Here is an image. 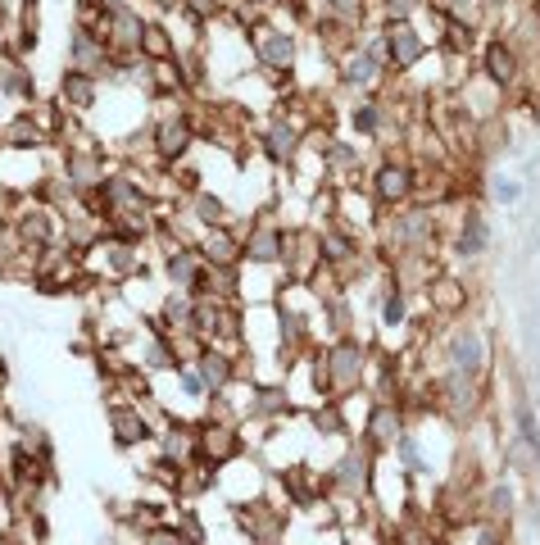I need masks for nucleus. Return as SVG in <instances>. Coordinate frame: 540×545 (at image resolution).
I'll return each mask as SVG.
<instances>
[{
  "label": "nucleus",
  "instance_id": "obj_35",
  "mask_svg": "<svg viewBox=\"0 0 540 545\" xmlns=\"http://www.w3.org/2000/svg\"><path fill=\"white\" fill-rule=\"evenodd\" d=\"M323 159L332 164V169H354V164H359L354 146H345V141H327V146H323Z\"/></svg>",
  "mask_w": 540,
  "mask_h": 545
},
{
  "label": "nucleus",
  "instance_id": "obj_2",
  "mask_svg": "<svg viewBox=\"0 0 540 545\" xmlns=\"http://www.w3.org/2000/svg\"><path fill=\"white\" fill-rule=\"evenodd\" d=\"M246 41H250V50H255V60L273 73H291L295 60H300V37H295L291 28H277V23L250 19Z\"/></svg>",
  "mask_w": 540,
  "mask_h": 545
},
{
  "label": "nucleus",
  "instance_id": "obj_26",
  "mask_svg": "<svg viewBox=\"0 0 540 545\" xmlns=\"http://www.w3.org/2000/svg\"><path fill=\"white\" fill-rule=\"evenodd\" d=\"M286 409V387H255L250 396V414L255 418H277Z\"/></svg>",
  "mask_w": 540,
  "mask_h": 545
},
{
  "label": "nucleus",
  "instance_id": "obj_5",
  "mask_svg": "<svg viewBox=\"0 0 540 545\" xmlns=\"http://www.w3.org/2000/svg\"><path fill=\"white\" fill-rule=\"evenodd\" d=\"M482 69H486V78H491L495 87L509 91L513 82H518V46H513L509 37H491L486 41V50H482Z\"/></svg>",
  "mask_w": 540,
  "mask_h": 545
},
{
  "label": "nucleus",
  "instance_id": "obj_29",
  "mask_svg": "<svg viewBox=\"0 0 540 545\" xmlns=\"http://www.w3.org/2000/svg\"><path fill=\"white\" fill-rule=\"evenodd\" d=\"M205 446H209V459H227L236 450V436H232V427H218V423H209L205 427Z\"/></svg>",
  "mask_w": 540,
  "mask_h": 545
},
{
  "label": "nucleus",
  "instance_id": "obj_32",
  "mask_svg": "<svg viewBox=\"0 0 540 545\" xmlns=\"http://www.w3.org/2000/svg\"><path fill=\"white\" fill-rule=\"evenodd\" d=\"M318 250H323V259H350L354 241H345V232H323V237H318Z\"/></svg>",
  "mask_w": 540,
  "mask_h": 545
},
{
  "label": "nucleus",
  "instance_id": "obj_15",
  "mask_svg": "<svg viewBox=\"0 0 540 545\" xmlns=\"http://www.w3.org/2000/svg\"><path fill=\"white\" fill-rule=\"evenodd\" d=\"M200 255H205L209 268H232L236 255H241V241H236L232 232H223V228H209V237L200 241Z\"/></svg>",
  "mask_w": 540,
  "mask_h": 545
},
{
  "label": "nucleus",
  "instance_id": "obj_10",
  "mask_svg": "<svg viewBox=\"0 0 540 545\" xmlns=\"http://www.w3.org/2000/svg\"><path fill=\"white\" fill-rule=\"evenodd\" d=\"M141 60H150V64L177 60V37L164 19H146V28H141Z\"/></svg>",
  "mask_w": 540,
  "mask_h": 545
},
{
  "label": "nucleus",
  "instance_id": "obj_38",
  "mask_svg": "<svg viewBox=\"0 0 540 545\" xmlns=\"http://www.w3.org/2000/svg\"><path fill=\"white\" fill-rule=\"evenodd\" d=\"M318 427H323V432H341V414H336V409H323V414H318Z\"/></svg>",
  "mask_w": 540,
  "mask_h": 545
},
{
  "label": "nucleus",
  "instance_id": "obj_6",
  "mask_svg": "<svg viewBox=\"0 0 540 545\" xmlns=\"http://www.w3.org/2000/svg\"><path fill=\"white\" fill-rule=\"evenodd\" d=\"M445 355H450L454 373H482L486 368V337L477 332V327H463V332H454L450 346H445Z\"/></svg>",
  "mask_w": 540,
  "mask_h": 545
},
{
  "label": "nucleus",
  "instance_id": "obj_30",
  "mask_svg": "<svg viewBox=\"0 0 540 545\" xmlns=\"http://www.w3.org/2000/svg\"><path fill=\"white\" fill-rule=\"evenodd\" d=\"M354 132H364V137H377V132H382V105H377V100H364V105L354 109Z\"/></svg>",
  "mask_w": 540,
  "mask_h": 545
},
{
  "label": "nucleus",
  "instance_id": "obj_13",
  "mask_svg": "<svg viewBox=\"0 0 540 545\" xmlns=\"http://www.w3.org/2000/svg\"><path fill=\"white\" fill-rule=\"evenodd\" d=\"M295 146H300V128H295V123L273 119L264 128V150H268V159H273V164H291Z\"/></svg>",
  "mask_w": 540,
  "mask_h": 545
},
{
  "label": "nucleus",
  "instance_id": "obj_24",
  "mask_svg": "<svg viewBox=\"0 0 540 545\" xmlns=\"http://www.w3.org/2000/svg\"><path fill=\"white\" fill-rule=\"evenodd\" d=\"M368 5H373V0H318V14H327V19H336V23H350V28H359V19H364Z\"/></svg>",
  "mask_w": 540,
  "mask_h": 545
},
{
  "label": "nucleus",
  "instance_id": "obj_23",
  "mask_svg": "<svg viewBox=\"0 0 540 545\" xmlns=\"http://www.w3.org/2000/svg\"><path fill=\"white\" fill-rule=\"evenodd\" d=\"M105 268H109V278H132V273H137V246H128V241H109Z\"/></svg>",
  "mask_w": 540,
  "mask_h": 545
},
{
  "label": "nucleus",
  "instance_id": "obj_12",
  "mask_svg": "<svg viewBox=\"0 0 540 545\" xmlns=\"http://www.w3.org/2000/svg\"><path fill=\"white\" fill-rule=\"evenodd\" d=\"M382 73H386V64H377L373 55H364L359 46H354L350 55L341 60V82H345V87H364L368 91L377 78H382Z\"/></svg>",
  "mask_w": 540,
  "mask_h": 545
},
{
  "label": "nucleus",
  "instance_id": "obj_1",
  "mask_svg": "<svg viewBox=\"0 0 540 545\" xmlns=\"http://www.w3.org/2000/svg\"><path fill=\"white\" fill-rule=\"evenodd\" d=\"M364 364H368V346H359V341H336L323 355L318 387H323L327 396H350V391L364 382Z\"/></svg>",
  "mask_w": 540,
  "mask_h": 545
},
{
  "label": "nucleus",
  "instance_id": "obj_36",
  "mask_svg": "<svg viewBox=\"0 0 540 545\" xmlns=\"http://www.w3.org/2000/svg\"><path fill=\"white\" fill-rule=\"evenodd\" d=\"M382 323H386V327L404 323V296H400V291H391V296L382 300Z\"/></svg>",
  "mask_w": 540,
  "mask_h": 545
},
{
  "label": "nucleus",
  "instance_id": "obj_21",
  "mask_svg": "<svg viewBox=\"0 0 540 545\" xmlns=\"http://www.w3.org/2000/svg\"><path fill=\"white\" fill-rule=\"evenodd\" d=\"M368 482V459L359 455V450H350V455H341V464H336V486L341 491H350V496H359Z\"/></svg>",
  "mask_w": 540,
  "mask_h": 545
},
{
  "label": "nucleus",
  "instance_id": "obj_4",
  "mask_svg": "<svg viewBox=\"0 0 540 545\" xmlns=\"http://www.w3.org/2000/svg\"><path fill=\"white\" fill-rule=\"evenodd\" d=\"M382 32H386V50H391V69L409 73V69L423 64L427 41H423V32L413 28V23H391V28H382Z\"/></svg>",
  "mask_w": 540,
  "mask_h": 545
},
{
  "label": "nucleus",
  "instance_id": "obj_19",
  "mask_svg": "<svg viewBox=\"0 0 540 545\" xmlns=\"http://www.w3.org/2000/svg\"><path fill=\"white\" fill-rule=\"evenodd\" d=\"M241 250H246L255 264H277L282 259V232L273 228H255L246 241H241Z\"/></svg>",
  "mask_w": 540,
  "mask_h": 545
},
{
  "label": "nucleus",
  "instance_id": "obj_16",
  "mask_svg": "<svg viewBox=\"0 0 540 545\" xmlns=\"http://www.w3.org/2000/svg\"><path fill=\"white\" fill-rule=\"evenodd\" d=\"M109 432H114V446L132 450L150 436V423L141 414H132V409H118V414H109Z\"/></svg>",
  "mask_w": 540,
  "mask_h": 545
},
{
  "label": "nucleus",
  "instance_id": "obj_31",
  "mask_svg": "<svg viewBox=\"0 0 540 545\" xmlns=\"http://www.w3.org/2000/svg\"><path fill=\"white\" fill-rule=\"evenodd\" d=\"M463 296H468V291H463L454 278H436V282H432V300H436L441 309H459Z\"/></svg>",
  "mask_w": 540,
  "mask_h": 545
},
{
  "label": "nucleus",
  "instance_id": "obj_22",
  "mask_svg": "<svg viewBox=\"0 0 540 545\" xmlns=\"http://www.w3.org/2000/svg\"><path fill=\"white\" fill-rule=\"evenodd\" d=\"M486 246H491V232H486V218L472 209L468 218H463V232H459V255H486Z\"/></svg>",
  "mask_w": 540,
  "mask_h": 545
},
{
  "label": "nucleus",
  "instance_id": "obj_18",
  "mask_svg": "<svg viewBox=\"0 0 540 545\" xmlns=\"http://www.w3.org/2000/svg\"><path fill=\"white\" fill-rule=\"evenodd\" d=\"M400 409L391 405H377L373 418H368V446H395V436H400Z\"/></svg>",
  "mask_w": 540,
  "mask_h": 545
},
{
  "label": "nucleus",
  "instance_id": "obj_7",
  "mask_svg": "<svg viewBox=\"0 0 540 545\" xmlns=\"http://www.w3.org/2000/svg\"><path fill=\"white\" fill-rule=\"evenodd\" d=\"M205 255H200L196 246H182V250H173L168 255V264H164V273H168V282H173L177 291H196L200 287V278H205Z\"/></svg>",
  "mask_w": 540,
  "mask_h": 545
},
{
  "label": "nucleus",
  "instance_id": "obj_34",
  "mask_svg": "<svg viewBox=\"0 0 540 545\" xmlns=\"http://www.w3.org/2000/svg\"><path fill=\"white\" fill-rule=\"evenodd\" d=\"M196 218L205 223V228H218L227 218V205L223 200H214V196H196Z\"/></svg>",
  "mask_w": 540,
  "mask_h": 545
},
{
  "label": "nucleus",
  "instance_id": "obj_11",
  "mask_svg": "<svg viewBox=\"0 0 540 545\" xmlns=\"http://www.w3.org/2000/svg\"><path fill=\"white\" fill-rule=\"evenodd\" d=\"M155 150H159V159H182L191 150V123L187 119H164V123H155Z\"/></svg>",
  "mask_w": 540,
  "mask_h": 545
},
{
  "label": "nucleus",
  "instance_id": "obj_14",
  "mask_svg": "<svg viewBox=\"0 0 540 545\" xmlns=\"http://www.w3.org/2000/svg\"><path fill=\"white\" fill-rule=\"evenodd\" d=\"M59 100L69 109H91L96 105V78H91V73H78V69H64V78H59Z\"/></svg>",
  "mask_w": 540,
  "mask_h": 545
},
{
  "label": "nucleus",
  "instance_id": "obj_20",
  "mask_svg": "<svg viewBox=\"0 0 540 545\" xmlns=\"http://www.w3.org/2000/svg\"><path fill=\"white\" fill-rule=\"evenodd\" d=\"M0 91H5V96H19V100H32L37 96V82H32V73L23 69L19 60H0Z\"/></svg>",
  "mask_w": 540,
  "mask_h": 545
},
{
  "label": "nucleus",
  "instance_id": "obj_8",
  "mask_svg": "<svg viewBox=\"0 0 540 545\" xmlns=\"http://www.w3.org/2000/svg\"><path fill=\"white\" fill-rule=\"evenodd\" d=\"M373 191H377L382 205H400V200L413 196V169H409V164H400V159H386L382 169H377Z\"/></svg>",
  "mask_w": 540,
  "mask_h": 545
},
{
  "label": "nucleus",
  "instance_id": "obj_27",
  "mask_svg": "<svg viewBox=\"0 0 540 545\" xmlns=\"http://www.w3.org/2000/svg\"><path fill=\"white\" fill-rule=\"evenodd\" d=\"M164 450H168L173 464H187V459H196V436H191L182 423H173L168 427V436H164Z\"/></svg>",
  "mask_w": 540,
  "mask_h": 545
},
{
  "label": "nucleus",
  "instance_id": "obj_25",
  "mask_svg": "<svg viewBox=\"0 0 540 545\" xmlns=\"http://www.w3.org/2000/svg\"><path fill=\"white\" fill-rule=\"evenodd\" d=\"M19 232H23V241H28V246H50V237H55V223H50L46 209H32V214L19 223Z\"/></svg>",
  "mask_w": 540,
  "mask_h": 545
},
{
  "label": "nucleus",
  "instance_id": "obj_17",
  "mask_svg": "<svg viewBox=\"0 0 540 545\" xmlns=\"http://www.w3.org/2000/svg\"><path fill=\"white\" fill-rule=\"evenodd\" d=\"M200 377H205V391H223L227 382L236 377L232 355H223V350L205 346V350H200Z\"/></svg>",
  "mask_w": 540,
  "mask_h": 545
},
{
  "label": "nucleus",
  "instance_id": "obj_28",
  "mask_svg": "<svg viewBox=\"0 0 540 545\" xmlns=\"http://www.w3.org/2000/svg\"><path fill=\"white\" fill-rule=\"evenodd\" d=\"M377 10H382V23H413V14L423 10V0H373Z\"/></svg>",
  "mask_w": 540,
  "mask_h": 545
},
{
  "label": "nucleus",
  "instance_id": "obj_39",
  "mask_svg": "<svg viewBox=\"0 0 540 545\" xmlns=\"http://www.w3.org/2000/svg\"><path fill=\"white\" fill-rule=\"evenodd\" d=\"M146 545H182V541H177V536L173 532H155V536H150V541Z\"/></svg>",
  "mask_w": 540,
  "mask_h": 545
},
{
  "label": "nucleus",
  "instance_id": "obj_9",
  "mask_svg": "<svg viewBox=\"0 0 540 545\" xmlns=\"http://www.w3.org/2000/svg\"><path fill=\"white\" fill-rule=\"evenodd\" d=\"M432 232H436V214L432 209H404L400 218H395V228H391V237L400 241V246H427L432 241Z\"/></svg>",
  "mask_w": 540,
  "mask_h": 545
},
{
  "label": "nucleus",
  "instance_id": "obj_33",
  "mask_svg": "<svg viewBox=\"0 0 540 545\" xmlns=\"http://www.w3.org/2000/svg\"><path fill=\"white\" fill-rule=\"evenodd\" d=\"M10 146H41L46 141V132L37 128V123H28V119H19V123H10Z\"/></svg>",
  "mask_w": 540,
  "mask_h": 545
},
{
  "label": "nucleus",
  "instance_id": "obj_40",
  "mask_svg": "<svg viewBox=\"0 0 540 545\" xmlns=\"http://www.w3.org/2000/svg\"><path fill=\"white\" fill-rule=\"evenodd\" d=\"M246 5H255V10H273V5H282V0H246Z\"/></svg>",
  "mask_w": 540,
  "mask_h": 545
},
{
  "label": "nucleus",
  "instance_id": "obj_37",
  "mask_svg": "<svg viewBox=\"0 0 540 545\" xmlns=\"http://www.w3.org/2000/svg\"><path fill=\"white\" fill-rule=\"evenodd\" d=\"M491 191H495V200H500V205H513V200L522 196V182H513V178H495V182H491Z\"/></svg>",
  "mask_w": 540,
  "mask_h": 545
},
{
  "label": "nucleus",
  "instance_id": "obj_3",
  "mask_svg": "<svg viewBox=\"0 0 540 545\" xmlns=\"http://www.w3.org/2000/svg\"><path fill=\"white\" fill-rule=\"evenodd\" d=\"M69 69L91 73V78H114V64H109V41L100 28L91 23H73L69 28Z\"/></svg>",
  "mask_w": 540,
  "mask_h": 545
}]
</instances>
